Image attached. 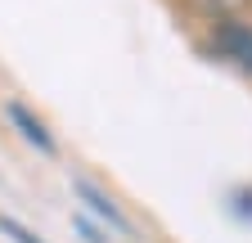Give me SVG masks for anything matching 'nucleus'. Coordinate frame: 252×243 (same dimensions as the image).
Returning a JSON list of instances; mask_svg holds the SVG:
<instances>
[{"mask_svg": "<svg viewBox=\"0 0 252 243\" xmlns=\"http://www.w3.org/2000/svg\"><path fill=\"white\" fill-rule=\"evenodd\" d=\"M225 216L243 230H252V180H239V185L225 189Z\"/></svg>", "mask_w": 252, "mask_h": 243, "instance_id": "obj_4", "label": "nucleus"}, {"mask_svg": "<svg viewBox=\"0 0 252 243\" xmlns=\"http://www.w3.org/2000/svg\"><path fill=\"white\" fill-rule=\"evenodd\" d=\"M0 239L5 243H50L41 230H32L27 221H18L14 212H0Z\"/></svg>", "mask_w": 252, "mask_h": 243, "instance_id": "obj_5", "label": "nucleus"}, {"mask_svg": "<svg viewBox=\"0 0 252 243\" xmlns=\"http://www.w3.org/2000/svg\"><path fill=\"white\" fill-rule=\"evenodd\" d=\"M0 113H5V122H9V131L27 144V149H36L41 158H63V144H59V135L50 131V122L32 108L27 99H18V95H5L0 99Z\"/></svg>", "mask_w": 252, "mask_h": 243, "instance_id": "obj_3", "label": "nucleus"}, {"mask_svg": "<svg viewBox=\"0 0 252 243\" xmlns=\"http://www.w3.org/2000/svg\"><path fill=\"white\" fill-rule=\"evenodd\" d=\"M198 50L212 59V63H225V68L252 77V18L198 23Z\"/></svg>", "mask_w": 252, "mask_h": 243, "instance_id": "obj_2", "label": "nucleus"}, {"mask_svg": "<svg viewBox=\"0 0 252 243\" xmlns=\"http://www.w3.org/2000/svg\"><path fill=\"white\" fill-rule=\"evenodd\" d=\"M68 189H72V198H77V212H86L90 221H99L113 239H140L135 216L117 203V194H113L108 185H99V180L86 176V171H72V176H68Z\"/></svg>", "mask_w": 252, "mask_h": 243, "instance_id": "obj_1", "label": "nucleus"}, {"mask_svg": "<svg viewBox=\"0 0 252 243\" xmlns=\"http://www.w3.org/2000/svg\"><path fill=\"white\" fill-rule=\"evenodd\" d=\"M68 221H72V230L81 234V243H113V234H108V230H104L99 221H90L86 212H72Z\"/></svg>", "mask_w": 252, "mask_h": 243, "instance_id": "obj_6", "label": "nucleus"}]
</instances>
